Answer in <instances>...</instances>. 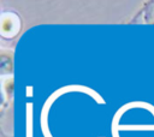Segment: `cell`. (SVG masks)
<instances>
[{
	"instance_id": "6da1fadb",
	"label": "cell",
	"mask_w": 154,
	"mask_h": 137,
	"mask_svg": "<svg viewBox=\"0 0 154 137\" xmlns=\"http://www.w3.org/2000/svg\"><path fill=\"white\" fill-rule=\"evenodd\" d=\"M31 103L28 105V129H26V136L31 137Z\"/></svg>"
}]
</instances>
